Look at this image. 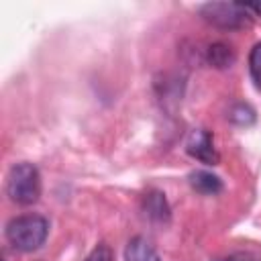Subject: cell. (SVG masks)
<instances>
[{"label":"cell","mask_w":261,"mask_h":261,"mask_svg":"<svg viewBox=\"0 0 261 261\" xmlns=\"http://www.w3.org/2000/svg\"><path fill=\"white\" fill-rule=\"evenodd\" d=\"M206 59H208L210 65H214L218 69H224V67H230L234 63L237 55H234V51H232L230 45H226V43H212L208 47Z\"/></svg>","instance_id":"ba28073f"},{"label":"cell","mask_w":261,"mask_h":261,"mask_svg":"<svg viewBox=\"0 0 261 261\" xmlns=\"http://www.w3.org/2000/svg\"><path fill=\"white\" fill-rule=\"evenodd\" d=\"M49 234V220L41 214H20L8 220L6 239L8 243L22 253L37 251Z\"/></svg>","instance_id":"6da1fadb"},{"label":"cell","mask_w":261,"mask_h":261,"mask_svg":"<svg viewBox=\"0 0 261 261\" xmlns=\"http://www.w3.org/2000/svg\"><path fill=\"white\" fill-rule=\"evenodd\" d=\"M249 71L257 88H261V41L249 53Z\"/></svg>","instance_id":"30bf717a"},{"label":"cell","mask_w":261,"mask_h":261,"mask_svg":"<svg viewBox=\"0 0 261 261\" xmlns=\"http://www.w3.org/2000/svg\"><path fill=\"white\" fill-rule=\"evenodd\" d=\"M186 151L194 159H198L206 165H216L220 161V155H218V151L214 149V143H212V135L206 128H198L190 135V139L186 143Z\"/></svg>","instance_id":"277c9868"},{"label":"cell","mask_w":261,"mask_h":261,"mask_svg":"<svg viewBox=\"0 0 261 261\" xmlns=\"http://www.w3.org/2000/svg\"><path fill=\"white\" fill-rule=\"evenodd\" d=\"M214 261H261V259L257 255H253V253H230V255L218 257Z\"/></svg>","instance_id":"7c38bea8"},{"label":"cell","mask_w":261,"mask_h":261,"mask_svg":"<svg viewBox=\"0 0 261 261\" xmlns=\"http://www.w3.org/2000/svg\"><path fill=\"white\" fill-rule=\"evenodd\" d=\"M124 261H163L151 241L145 237H133L124 249Z\"/></svg>","instance_id":"8992f818"},{"label":"cell","mask_w":261,"mask_h":261,"mask_svg":"<svg viewBox=\"0 0 261 261\" xmlns=\"http://www.w3.org/2000/svg\"><path fill=\"white\" fill-rule=\"evenodd\" d=\"M247 12H253L255 16H261V2H239Z\"/></svg>","instance_id":"4fadbf2b"},{"label":"cell","mask_w":261,"mask_h":261,"mask_svg":"<svg viewBox=\"0 0 261 261\" xmlns=\"http://www.w3.org/2000/svg\"><path fill=\"white\" fill-rule=\"evenodd\" d=\"M86 261H114L112 249H110L106 243H100V245H96L94 251L86 257Z\"/></svg>","instance_id":"8fae6325"},{"label":"cell","mask_w":261,"mask_h":261,"mask_svg":"<svg viewBox=\"0 0 261 261\" xmlns=\"http://www.w3.org/2000/svg\"><path fill=\"white\" fill-rule=\"evenodd\" d=\"M200 12L206 22L224 31L243 29L251 22L249 12L239 2H208L200 8Z\"/></svg>","instance_id":"3957f363"},{"label":"cell","mask_w":261,"mask_h":261,"mask_svg":"<svg viewBox=\"0 0 261 261\" xmlns=\"http://www.w3.org/2000/svg\"><path fill=\"white\" fill-rule=\"evenodd\" d=\"M228 118H230V122L237 124V126H251L257 116H255V110H253L249 104L239 102V104H234V106L230 108Z\"/></svg>","instance_id":"9c48e42d"},{"label":"cell","mask_w":261,"mask_h":261,"mask_svg":"<svg viewBox=\"0 0 261 261\" xmlns=\"http://www.w3.org/2000/svg\"><path fill=\"white\" fill-rule=\"evenodd\" d=\"M6 194L18 206H31L41 196V173L33 163H14L6 175Z\"/></svg>","instance_id":"7a4b0ae2"},{"label":"cell","mask_w":261,"mask_h":261,"mask_svg":"<svg viewBox=\"0 0 261 261\" xmlns=\"http://www.w3.org/2000/svg\"><path fill=\"white\" fill-rule=\"evenodd\" d=\"M190 186L198 192V194H204V196H214L222 190V179L212 173V171H204V169H198V171H192L190 173Z\"/></svg>","instance_id":"52a82bcc"},{"label":"cell","mask_w":261,"mask_h":261,"mask_svg":"<svg viewBox=\"0 0 261 261\" xmlns=\"http://www.w3.org/2000/svg\"><path fill=\"white\" fill-rule=\"evenodd\" d=\"M143 210H145L147 218H151L153 222H167L169 216H171V210H169V204L165 200V194H161L157 190H151L149 194H145Z\"/></svg>","instance_id":"5b68a950"}]
</instances>
